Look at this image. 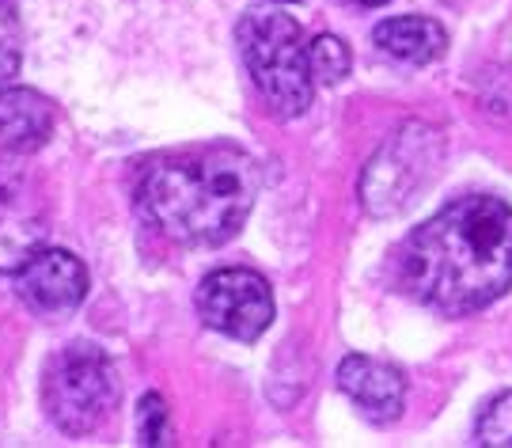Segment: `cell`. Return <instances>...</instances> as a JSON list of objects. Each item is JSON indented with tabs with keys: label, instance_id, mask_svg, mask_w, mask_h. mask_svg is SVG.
I'll list each match as a JSON object with an SVG mask.
<instances>
[{
	"label": "cell",
	"instance_id": "cell-1",
	"mask_svg": "<svg viewBox=\"0 0 512 448\" xmlns=\"http://www.w3.org/2000/svg\"><path fill=\"white\" fill-rule=\"evenodd\" d=\"M399 285L440 316H471L512 285V206L467 194L414 228L399 251Z\"/></svg>",
	"mask_w": 512,
	"mask_h": 448
},
{
	"label": "cell",
	"instance_id": "cell-2",
	"mask_svg": "<svg viewBox=\"0 0 512 448\" xmlns=\"http://www.w3.org/2000/svg\"><path fill=\"white\" fill-rule=\"evenodd\" d=\"M255 194L258 168L247 152L209 149L152 160L137 183V206L167 240L217 247L243 228Z\"/></svg>",
	"mask_w": 512,
	"mask_h": 448
},
{
	"label": "cell",
	"instance_id": "cell-3",
	"mask_svg": "<svg viewBox=\"0 0 512 448\" xmlns=\"http://www.w3.org/2000/svg\"><path fill=\"white\" fill-rule=\"evenodd\" d=\"M239 57L258 95L277 118H300L311 107L315 76L308 65V46L300 23L277 8H251L236 27Z\"/></svg>",
	"mask_w": 512,
	"mask_h": 448
},
{
	"label": "cell",
	"instance_id": "cell-4",
	"mask_svg": "<svg viewBox=\"0 0 512 448\" xmlns=\"http://www.w3.org/2000/svg\"><path fill=\"white\" fill-rule=\"evenodd\" d=\"M42 403L61 433L84 437L110 418L118 403V376L110 357L92 342H73L46 365Z\"/></svg>",
	"mask_w": 512,
	"mask_h": 448
},
{
	"label": "cell",
	"instance_id": "cell-5",
	"mask_svg": "<svg viewBox=\"0 0 512 448\" xmlns=\"http://www.w3.org/2000/svg\"><path fill=\"white\" fill-rule=\"evenodd\" d=\"M444 141L425 122H406L399 133H391L384 149L368 160L361 175V202L372 217H391L414 202L418 190L429 187V179L440 171Z\"/></svg>",
	"mask_w": 512,
	"mask_h": 448
},
{
	"label": "cell",
	"instance_id": "cell-6",
	"mask_svg": "<svg viewBox=\"0 0 512 448\" xmlns=\"http://www.w3.org/2000/svg\"><path fill=\"white\" fill-rule=\"evenodd\" d=\"M198 316L205 319V327H213L220 335L236 338V342H255L274 323L270 281L243 266L217 270L198 289Z\"/></svg>",
	"mask_w": 512,
	"mask_h": 448
},
{
	"label": "cell",
	"instance_id": "cell-7",
	"mask_svg": "<svg viewBox=\"0 0 512 448\" xmlns=\"http://www.w3.org/2000/svg\"><path fill=\"white\" fill-rule=\"evenodd\" d=\"M16 293L38 316H65L88 297V270L69 251H38L16 274Z\"/></svg>",
	"mask_w": 512,
	"mask_h": 448
},
{
	"label": "cell",
	"instance_id": "cell-8",
	"mask_svg": "<svg viewBox=\"0 0 512 448\" xmlns=\"http://www.w3.org/2000/svg\"><path fill=\"white\" fill-rule=\"evenodd\" d=\"M338 388L353 399V407L372 422H395L406 403V376L380 357L349 354L338 365Z\"/></svg>",
	"mask_w": 512,
	"mask_h": 448
},
{
	"label": "cell",
	"instance_id": "cell-9",
	"mask_svg": "<svg viewBox=\"0 0 512 448\" xmlns=\"http://www.w3.org/2000/svg\"><path fill=\"white\" fill-rule=\"evenodd\" d=\"M54 133V103L35 88L0 92V141L12 152H35Z\"/></svg>",
	"mask_w": 512,
	"mask_h": 448
},
{
	"label": "cell",
	"instance_id": "cell-10",
	"mask_svg": "<svg viewBox=\"0 0 512 448\" xmlns=\"http://www.w3.org/2000/svg\"><path fill=\"white\" fill-rule=\"evenodd\" d=\"M376 46L384 50L387 57L403 61V65H429L437 61L444 50H448V35L440 27L437 19H425V16H395L384 19L376 31Z\"/></svg>",
	"mask_w": 512,
	"mask_h": 448
},
{
	"label": "cell",
	"instance_id": "cell-11",
	"mask_svg": "<svg viewBox=\"0 0 512 448\" xmlns=\"http://www.w3.org/2000/svg\"><path fill=\"white\" fill-rule=\"evenodd\" d=\"M42 217L12 198L0 206V274H19L42 251Z\"/></svg>",
	"mask_w": 512,
	"mask_h": 448
},
{
	"label": "cell",
	"instance_id": "cell-12",
	"mask_svg": "<svg viewBox=\"0 0 512 448\" xmlns=\"http://www.w3.org/2000/svg\"><path fill=\"white\" fill-rule=\"evenodd\" d=\"M308 65H311V76L330 88V84H338V80H346L349 76V46L338 35L311 38Z\"/></svg>",
	"mask_w": 512,
	"mask_h": 448
},
{
	"label": "cell",
	"instance_id": "cell-13",
	"mask_svg": "<svg viewBox=\"0 0 512 448\" xmlns=\"http://www.w3.org/2000/svg\"><path fill=\"white\" fill-rule=\"evenodd\" d=\"M19 57H23V23H19V8L12 0H0V88L19 73Z\"/></svg>",
	"mask_w": 512,
	"mask_h": 448
},
{
	"label": "cell",
	"instance_id": "cell-14",
	"mask_svg": "<svg viewBox=\"0 0 512 448\" xmlns=\"http://www.w3.org/2000/svg\"><path fill=\"white\" fill-rule=\"evenodd\" d=\"M478 445L486 448H512V392L497 395L494 403L478 418Z\"/></svg>",
	"mask_w": 512,
	"mask_h": 448
},
{
	"label": "cell",
	"instance_id": "cell-15",
	"mask_svg": "<svg viewBox=\"0 0 512 448\" xmlns=\"http://www.w3.org/2000/svg\"><path fill=\"white\" fill-rule=\"evenodd\" d=\"M137 430H141V445H167V407L160 395H145L141 399Z\"/></svg>",
	"mask_w": 512,
	"mask_h": 448
},
{
	"label": "cell",
	"instance_id": "cell-16",
	"mask_svg": "<svg viewBox=\"0 0 512 448\" xmlns=\"http://www.w3.org/2000/svg\"><path fill=\"white\" fill-rule=\"evenodd\" d=\"M346 4H361V8H380L387 0H346Z\"/></svg>",
	"mask_w": 512,
	"mask_h": 448
},
{
	"label": "cell",
	"instance_id": "cell-17",
	"mask_svg": "<svg viewBox=\"0 0 512 448\" xmlns=\"http://www.w3.org/2000/svg\"><path fill=\"white\" fill-rule=\"evenodd\" d=\"M281 4H293V0H281Z\"/></svg>",
	"mask_w": 512,
	"mask_h": 448
}]
</instances>
